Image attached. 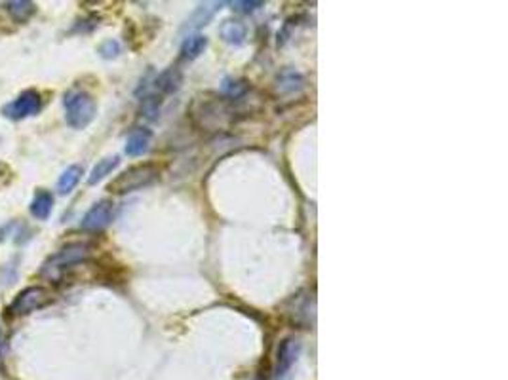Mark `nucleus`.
<instances>
[{
  "label": "nucleus",
  "instance_id": "6ab92c4d",
  "mask_svg": "<svg viewBox=\"0 0 508 380\" xmlns=\"http://www.w3.org/2000/svg\"><path fill=\"white\" fill-rule=\"evenodd\" d=\"M100 53L107 60H111V57H116L120 53V44L116 40H107L100 46Z\"/></svg>",
  "mask_w": 508,
  "mask_h": 380
},
{
  "label": "nucleus",
  "instance_id": "f257e3e1",
  "mask_svg": "<svg viewBox=\"0 0 508 380\" xmlns=\"http://www.w3.org/2000/svg\"><path fill=\"white\" fill-rule=\"evenodd\" d=\"M92 255V245L86 242H74L67 243L65 247H61L60 251H55L53 255H50L42 264L40 269V276H44L52 282H58L61 276L65 274L67 270L73 269L76 264H82L88 261V257Z\"/></svg>",
  "mask_w": 508,
  "mask_h": 380
},
{
  "label": "nucleus",
  "instance_id": "0eeeda50",
  "mask_svg": "<svg viewBox=\"0 0 508 380\" xmlns=\"http://www.w3.org/2000/svg\"><path fill=\"white\" fill-rule=\"evenodd\" d=\"M299 352V342L295 339H286L282 341L280 348H278V363H276V376H284L291 369V365L298 360Z\"/></svg>",
  "mask_w": 508,
  "mask_h": 380
},
{
  "label": "nucleus",
  "instance_id": "a211bd4d",
  "mask_svg": "<svg viewBox=\"0 0 508 380\" xmlns=\"http://www.w3.org/2000/svg\"><path fill=\"white\" fill-rule=\"evenodd\" d=\"M280 82L282 84H278L280 86V90H295V88H299L301 86V76H299L298 72H286V74H282L280 76Z\"/></svg>",
  "mask_w": 508,
  "mask_h": 380
},
{
  "label": "nucleus",
  "instance_id": "1a4fd4ad",
  "mask_svg": "<svg viewBox=\"0 0 508 380\" xmlns=\"http://www.w3.org/2000/svg\"><path fill=\"white\" fill-rule=\"evenodd\" d=\"M151 137L152 133L147 128H138V130H133L128 139H126V147L124 151L128 156H141V154H145L149 151V144H151Z\"/></svg>",
  "mask_w": 508,
  "mask_h": 380
},
{
  "label": "nucleus",
  "instance_id": "423d86ee",
  "mask_svg": "<svg viewBox=\"0 0 508 380\" xmlns=\"http://www.w3.org/2000/svg\"><path fill=\"white\" fill-rule=\"evenodd\" d=\"M112 202L111 200H101V202L93 203L92 208L86 211V215L82 217V223L80 226L88 232H98L103 230L107 224L111 223L112 219Z\"/></svg>",
  "mask_w": 508,
  "mask_h": 380
},
{
  "label": "nucleus",
  "instance_id": "9d476101",
  "mask_svg": "<svg viewBox=\"0 0 508 380\" xmlns=\"http://www.w3.org/2000/svg\"><path fill=\"white\" fill-rule=\"evenodd\" d=\"M181 84H183V72H181V69H179L178 65H173L160 72L159 79L154 82L156 90L162 93H175L179 88H181Z\"/></svg>",
  "mask_w": 508,
  "mask_h": 380
},
{
  "label": "nucleus",
  "instance_id": "f8f14e48",
  "mask_svg": "<svg viewBox=\"0 0 508 380\" xmlns=\"http://www.w3.org/2000/svg\"><path fill=\"white\" fill-rule=\"evenodd\" d=\"M84 175V170H82V165L74 164V165H69L63 173L60 175L58 179V192H60L61 196H67V194H71L74 190V186L80 183V179Z\"/></svg>",
  "mask_w": 508,
  "mask_h": 380
},
{
  "label": "nucleus",
  "instance_id": "39448f33",
  "mask_svg": "<svg viewBox=\"0 0 508 380\" xmlns=\"http://www.w3.org/2000/svg\"><path fill=\"white\" fill-rule=\"evenodd\" d=\"M40 111H42V95L36 90H25L2 107V116L12 122H20L29 116H36Z\"/></svg>",
  "mask_w": 508,
  "mask_h": 380
},
{
  "label": "nucleus",
  "instance_id": "412c9836",
  "mask_svg": "<svg viewBox=\"0 0 508 380\" xmlns=\"http://www.w3.org/2000/svg\"><path fill=\"white\" fill-rule=\"evenodd\" d=\"M232 6L236 8L238 12H244V13H250V12H255L258 8L265 6L263 2H234Z\"/></svg>",
  "mask_w": 508,
  "mask_h": 380
},
{
  "label": "nucleus",
  "instance_id": "6e6552de",
  "mask_svg": "<svg viewBox=\"0 0 508 380\" xmlns=\"http://www.w3.org/2000/svg\"><path fill=\"white\" fill-rule=\"evenodd\" d=\"M29 211H31V215L34 219H39V221H46L50 219L53 211V196L50 190H44V189H39L34 192L33 200L29 203Z\"/></svg>",
  "mask_w": 508,
  "mask_h": 380
},
{
  "label": "nucleus",
  "instance_id": "dca6fc26",
  "mask_svg": "<svg viewBox=\"0 0 508 380\" xmlns=\"http://www.w3.org/2000/svg\"><path fill=\"white\" fill-rule=\"evenodd\" d=\"M160 105H162V99L156 97V95H147L141 103V114L149 120H154L159 116Z\"/></svg>",
  "mask_w": 508,
  "mask_h": 380
},
{
  "label": "nucleus",
  "instance_id": "7ed1b4c3",
  "mask_svg": "<svg viewBox=\"0 0 508 380\" xmlns=\"http://www.w3.org/2000/svg\"><path fill=\"white\" fill-rule=\"evenodd\" d=\"M160 177V168L152 162H145V164H138L132 165L124 170L120 175L112 179L107 190L112 192V194H130V192H135V190L147 189L151 186L154 181H159Z\"/></svg>",
  "mask_w": 508,
  "mask_h": 380
},
{
  "label": "nucleus",
  "instance_id": "f3484780",
  "mask_svg": "<svg viewBox=\"0 0 508 380\" xmlns=\"http://www.w3.org/2000/svg\"><path fill=\"white\" fill-rule=\"evenodd\" d=\"M213 4H206V6H200L196 12L192 13V18L187 21V27H199V25H206L208 21L211 20V15L215 12V8H211Z\"/></svg>",
  "mask_w": 508,
  "mask_h": 380
},
{
  "label": "nucleus",
  "instance_id": "ddd939ff",
  "mask_svg": "<svg viewBox=\"0 0 508 380\" xmlns=\"http://www.w3.org/2000/svg\"><path fill=\"white\" fill-rule=\"evenodd\" d=\"M119 164H120L119 156H107V158H103V160H100L98 164L93 165L92 173L88 175V184L93 186V184L101 183L107 175H111L112 171L119 168Z\"/></svg>",
  "mask_w": 508,
  "mask_h": 380
},
{
  "label": "nucleus",
  "instance_id": "4468645a",
  "mask_svg": "<svg viewBox=\"0 0 508 380\" xmlns=\"http://www.w3.org/2000/svg\"><path fill=\"white\" fill-rule=\"evenodd\" d=\"M206 46H208V39L204 34H191L183 40V46H181V60L192 61L199 57L200 53L204 52Z\"/></svg>",
  "mask_w": 508,
  "mask_h": 380
},
{
  "label": "nucleus",
  "instance_id": "f03ea898",
  "mask_svg": "<svg viewBox=\"0 0 508 380\" xmlns=\"http://www.w3.org/2000/svg\"><path fill=\"white\" fill-rule=\"evenodd\" d=\"M63 109H65L67 124L73 130L88 128L98 114V105H95L93 95L80 88H73L63 95Z\"/></svg>",
  "mask_w": 508,
  "mask_h": 380
},
{
  "label": "nucleus",
  "instance_id": "9b49d317",
  "mask_svg": "<svg viewBox=\"0 0 508 380\" xmlns=\"http://www.w3.org/2000/svg\"><path fill=\"white\" fill-rule=\"evenodd\" d=\"M4 8L15 23H27L36 13V4L29 0H12V2H6Z\"/></svg>",
  "mask_w": 508,
  "mask_h": 380
},
{
  "label": "nucleus",
  "instance_id": "2eb2a0df",
  "mask_svg": "<svg viewBox=\"0 0 508 380\" xmlns=\"http://www.w3.org/2000/svg\"><path fill=\"white\" fill-rule=\"evenodd\" d=\"M219 34H221V39L225 40V42H229V44H242L246 40V34H248V31H246V25L244 23H240V21H232V20H227L221 25V29H219Z\"/></svg>",
  "mask_w": 508,
  "mask_h": 380
},
{
  "label": "nucleus",
  "instance_id": "aec40b11",
  "mask_svg": "<svg viewBox=\"0 0 508 380\" xmlns=\"http://www.w3.org/2000/svg\"><path fill=\"white\" fill-rule=\"evenodd\" d=\"M13 171L12 168L8 164H4V162H0V190L2 189H6V186H10L13 181Z\"/></svg>",
  "mask_w": 508,
  "mask_h": 380
},
{
  "label": "nucleus",
  "instance_id": "20e7f679",
  "mask_svg": "<svg viewBox=\"0 0 508 380\" xmlns=\"http://www.w3.org/2000/svg\"><path fill=\"white\" fill-rule=\"evenodd\" d=\"M50 301H52V293L44 285H29V287L21 289L15 299L10 302L8 314L12 318H23V315L44 308Z\"/></svg>",
  "mask_w": 508,
  "mask_h": 380
}]
</instances>
